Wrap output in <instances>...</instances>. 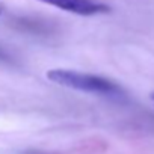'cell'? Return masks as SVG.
I'll return each mask as SVG.
<instances>
[{"label":"cell","mask_w":154,"mask_h":154,"mask_svg":"<svg viewBox=\"0 0 154 154\" xmlns=\"http://www.w3.org/2000/svg\"><path fill=\"white\" fill-rule=\"evenodd\" d=\"M151 100H152V103H154V92L151 94Z\"/></svg>","instance_id":"obj_4"},{"label":"cell","mask_w":154,"mask_h":154,"mask_svg":"<svg viewBox=\"0 0 154 154\" xmlns=\"http://www.w3.org/2000/svg\"><path fill=\"white\" fill-rule=\"evenodd\" d=\"M0 62L12 63V57H11V54H9L5 48H2V47H0Z\"/></svg>","instance_id":"obj_3"},{"label":"cell","mask_w":154,"mask_h":154,"mask_svg":"<svg viewBox=\"0 0 154 154\" xmlns=\"http://www.w3.org/2000/svg\"><path fill=\"white\" fill-rule=\"evenodd\" d=\"M36 2L83 17H92L110 12V6L100 2V0H36Z\"/></svg>","instance_id":"obj_2"},{"label":"cell","mask_w":154,"mask_h":154,"mask_svg":"<svg viewBox=\"0 0 154 154\" xmlns=\"http://www.w3.org/2000/svg\"><path fill=\"white\" fill-rule=\"evenodd\" d=\"M47 79L59 86L71 88L75 91L89 92V94H98L106 97H121L124 95V89L101 75L80 72L75 69H66V68H53L47 71Z\"/></svg>","instance_id":"obj_1"}]
</instances>
